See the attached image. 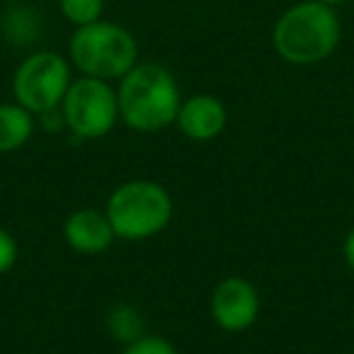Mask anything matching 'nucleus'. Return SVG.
<instances>
[{"instance_id":"obj_1","label":"nucleus","mask_w":354,"mask_h":354,"mask_svg":"<svg viewBox=\"0 0 354 354\" xmlns=\"http://www.w3.org/2000/svg\"><path fill=\"white\" fill-rule=\"evenodd\" d=\"M342 39V22L333 6L301 0L289 6L272 27L277 56L291 66H315L330 59Z\"/></svg>"},{"instance_id":"obj_2","label":"nucleus","mask_w":354,"mask_h":354,"mask_svg":"<svg viewBox=\"0 0 354 354\" xmlns=\"http://www.w3.org/2000/svg\"><path fill=\"white\" fill-rule=\"evenodd\" d=\"M119 122L131 131L156 133L172 127L183 104L177 78L160 64L138 61L117 85Z\"/></svg>"},{"instance_id":"obj_3","label":"nucleus","mask_w":354,"mask_h":354,"mask_svg":"<svg viewBox=\"0 0 354 354\" xmlns=\"http://www.w3.org/2000/svg\"><path fill=\"white\" fill-rule=\"evenodd\" d=\"M68 61L80 75L119 83L138 64V41L124 25L102 17L75 27L68 39Z\"/></svg>"},{"instance_id":"obj_4","label":"nucleus","mask_w":354,"mask_h":354,"mask_svg":"<svg viewBox=\"0 0 354 354\" xmlns=\"http://www.w3.org/2000/svg\"><path fill=\"white\" fill-rule=\"evenodd\" d=\"M175 204L172 197L156 180H129L119 185L107 199V214L117 241H148L167 228Z\"/></svg>"},{"instance_id":"obj_5","label":"nucleus","mask_w":354,"mask_h":354,"mask_svg":"<svg viewBox=\"0 0 354 354\" xmlns=\"http://www.w3.org/2000/svg\"><path fill=\"white\" fill-rule=\"evenodd\" d=\"M73 83V66L66 56L41 49L32 51L12 73V97L35 117L61 107Z\"/></svg>"},{"instance_id":"obj_6","label":"nucleus","mask_w":354,"mask_h":354,"mask_svg":"<svg viewBox=\"0 0 354 354\" xmlns=\"http://www.w3.org/2000/svg\"><path fill=\"white\" fill-rule=\"evenodd\" d=\"M61 112L66 119V129L78 141L107 136L119 124L117 88L109 80L88 78V75L73 78L61 102Z\"/></svg>"},{"instance_id":"obj_7","label":"nucleus","mask_w":354,"mask_h":354,"mask_svg":"<svg viewBox=\"0 0 354 354\" xmlns=\"http://www.w3.org/2000/svg\"><path fill=\"white\" fill-rule=\"evenodd\" d=\"M260 291L245 277H226L212 291L209 310L214 323L226 333H243L252 328L260 315Z\"/></svg>"},{"instance_id":"obj_8","label":"nucleus","mask_w":354,"mask_h":354,"mask_svg":"<svg viewBox=\"0 0 354 354\" xmlns=\"http://www.w3.org/2000/svg\"><path fill=\"white\" fill-rule=\"evenodd\" d=\"M175 124L189 141L209 143L223 133L228 124V109L216 95L199 93L183 100Z\"/></svg>"},{"instance_id":"obj_9","label":"nucleus","mask_w":354,"mask_h":354,"mask_svg":"<svg viewBox=\"0 0 354 354\" xmlns=\"http://www.w3.org/2000/svg\"><path fill=\"white\" fill-rule=\"evenodd\" d=\"M64 238L78 255H100L117 241L107 214L100 209H78L64 221Z\"/></svg>"},{"instance_id":"obj_10","label":"nucleus","mask_w":354,"mask_h":354,"mask_svg":"<svg viewBox=\"0 0 354 354\" xmlns=\"http://www.w3.org/2000/svg\"><path fill=\"white\" fill-rule=\"evenodd\" d=\"M44 32L41 12L35 6H10L0 15V35L12 46H32Z\"/></svg>"},{"instance_id":"obj_11","label":"nucleus","mask_w":354,"mask_h":354,"mask_svg":"<svg viewBox=\"0 0 354 354\" xmlns=\"http://www.w3.org/2000/svg\"><path fill=\"white\" fill-rule=\"evenodd\" d=\"M35 114L22 104L0 102V153H15L30 143L35 133Z\"/></svg>"},{"instance_id":"obj_12","label":"nucleus","mask_w":354,"mask_h":354,"mask_svg":"<svg viewBox=\"0 0 354 354\" xmlns=\"http://www.w3.org/2000/svg\"><path fill=\"white\" fill-rule=\"evenodd\" d=\"M107 0H59V10L73 27H85L102 20Z\"/></svg>"},{"instance_id":"obj_13","label":"nucleus","mask_w":354,"mask_h":354,"mask_svg":"<svg viewBox=\"0 0 354 354\" xmlns=\"http://www.w3.org/2000/svg\"><path fill=\"white\" fill-rule=\"evenodd\" d=\"M107 328L114 335V339H122L124 344L141 337V315L129 306H114L112 313L107 315Z\"/></svg>"},{"instance_id":"obj_14","label":"nucleus","mask_w":354,"mask_h":354,"mask_svg":"<svg viewBox=\"0 0 354 354\" xmlns=\"http://www.w3.org/2000/svg\"><path fill=\"white\" fill-rule=\"evenodd\" d=\"M122 354H180V352H177L175 344L167 342L165 337L141 335V337H136L133 342H129Z\"/></svg>"},{"instance_id":"obj_15","label":"nucleus","mask_w":354,"mask_h":354,"mask_svg":"<svg viewBox=\"0 0 354 354\" xmlns=\"http://www.w3.org/2000/svg\"><path fill=\"white\" fill-rule=\"evenodd\" d=\"M17 257H20L17 241L12 238L10 231L0 226V274H8L17 265Z\"/></svg>"},{"instance_id":"obj_16","label":"nucleus","mask_w":354,"mask_h":354,"mask_svg":"<svg viewBox=\"0 0 354 354\" xmlns=\"http://www.w3.org/2000/svg\"><path fill=\"white\" fill-rule=\"evenodd\" d=\"M37 119H39L41 127H44L46 131H51V133H56V131H61V129H66V119H64V112H61V107L49 109V112L39 114Z\"/></svg>"},{"instance_id":"obj_17","label":"nucleus","mask_w":354,"mask_h":354,"mask_svg":"<svg viewBox=\"0 0 354 354\" xmlns=\"http://www.w3.org/2000/svg\"><path fill=\"white\" fill-rule=\"evenodd\" d=\"M342 257L349 270L354 272V228L347 233V238H344V243H342Z\"/></svg>"},{"instance_id":"obj_18","label":"nucleus","mask_w":354,"mask_h":354,"mask_svg":"<svg viewBox=\"0 0 354 354\" xmlns=\"http://www.w3.org/2000/svg\"><path fill=\"white\" fill-rule=\"evenodd\" d=\"M320 3H325V6L337 8V6H342V3H347V0H320Z\"/></svg>"}]
</instances>
